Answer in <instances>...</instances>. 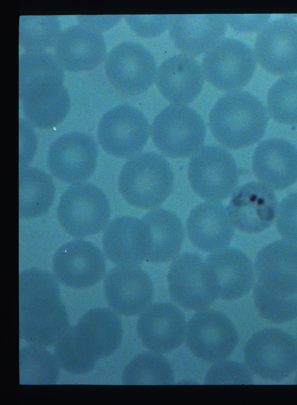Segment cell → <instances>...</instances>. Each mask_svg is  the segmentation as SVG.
Listing matches in <instances>:
<instances>
[{
    "mask_svg": "<svg viewBox=\"0 0 297 405\" xmlns=\"http://www.w3.org/2000/svg\"><path fill=\"white\" fill-rule=\"evenodd\" d=\"M20 336L41 347L55 344L69 328L58 279L46 270L30 268L19 276Z\"/></svg>",
    "mask_w": 297,
    "mask_h": 405,
    "instance_id": "cell-1",
    "label": "cell"
},
{
    "mask_svg": "<svg viewBox=\"0 0 297 405\" xmlns=\"http://www.w3.org/2000/svg\"><path fill=\"white\" fill-rule=\"evenodd\" d=\"M267 112L251 92L236 90L221 96L209 114V126L223 146L237 149L255 143L263 136Z\"/></svg>",
    "mask_w": 297,
    "mask_h": 405,
    "instance_id": "cell-2",
    "label": "cell"
},
{
    "mask_svg": "<svg viewBox=\"0 0 297 405\" xmlns=\"http://www.w3.org/2000/svg\"><path fill=\"white\" fill-rule=\"evenodd\" d=\"M174 174L168 160L160 154L146 151L131 157L123 165L118 188L132 205L152 209L160 205L170 195Z\"/></svg>",
    "mask_w": 297,
    "mask_h": 405,
    "instance_id": "cell-3",
    "label": "cell"
},
{
    "mask_svg": "<svg viewBox=\"0 0 297 405\" xmlns=\"http://www.w3.org/2000/svg\"><path fill=\"white\" fill-rule=\"evenodd\" d=\"M206 127L203 117L185 104H170L155 117L151 135L156 148L173 158L191 156L203 146Z\"/></svg>",
    "mask_w": 297,
    "mask_h": 405,
    "instance_id": "cell-4",
    "label": "cell"
},
{
    "mask_svg": "<svg viewBox=\"0 0 297 405\" xmlns=\"http://www.w3.org/2000/svg\"><path fill=\"white\" fill-rule=\"evenodd\" d=\"M110 215L105 193L90 183H76L62 194L57 207L61 226L70 235L82 238L101 231Z\"/></svg>",
    "mask_w": 297,
    "mask_h": 405,
    "instance_id": "cell-5",
    "label": "cell"
},
{
    "mask_svg": "<svg viewBox=\"0 0 297 405\" xmlns=\"http://www.w3.org/2000/svg\"><path fill=\"white\" fill-rule=\"evenodd\" d=\"M244 360L253 373L280 381L297 369V341L285 330L270 328L255 333L244 347Z\"/></svg>",
    "mask_w": 297,
    "mask_h": 405,
    "instance_id": "cell-6",
    "label": "cell"
},
{
    "mask_svg": "<svg viewBox=\"0 0 297 405\" xmlns=\"http://www.w3.org/2000/svg\"><path fill=\"white\" fill-rule=\"evenodd\" d=\"M239 169L232 154L225 148L208 145L191 158L188 168L194 191L210 201H221L234 191Z\"/></svg>",
    "mask_w": 297,
    "mask_h": 405,
    "instance_id": "cell-7",
    "label": "cell"
},
{
    "mask_svg": "<svg viewBox=\"0 0 297 405\" xmlns=\"http://www.w3.org/2000/svg\"><path fill=\"white\" fill-rule=\"evenodd\" d=\"M201 274L206 289L215 299L241 298L251 290L254 283L251 259L235 248L210 254L203 262Z\"/></svg>",
    "mask_w": 297,
    "mask_h": 405,
    "instance_id": "cell-8",
    "label": "cell"
},
{
    "mask_svg": "<svg viewBox=\"0 0 297 405\" xmlns=\"http://www.w3.org/2000/svg\"><path fill=\"white\" fill-rule=\"evenodd\" d=\"M256 67L255 56L244 41L223 38L205 54L202 68L213 85L225 91H236L252 78Z\"/></svg>",
    "mask_w": 297,
    "mask_h": 405,
    "instance_id": "cell-9",
    "label": "cell"
},
{
    "mask_svg": "<svg viewBox=\"0 0 297 405\" xmlns=\"http://www.w3.org/2000/svg\"><path fill=\"white\" fill-rule=\"evenodd\" d=\"M187 343L190 350L201 359L218 362L227 359L239 342L237 330L223 313L203 309L188 321Z\"/></svg>",
    "mask_w": 297,
    "mask_h": 405,
    "instance_id": "cell-10",
    "label": "cell"
},
{
    "mask_svg": "<svg viewBox=\"0 0 297 405\" xmlns=\"http://www.w3.org/2000/svg\"><path fill=\"white\" fill-rule=\"evenodd\" d=\"M150 135L145 115L136 107L118 105L106 111L98 126L101 148L115 156L126 158L139 152Z\"/></svg>",
    "mask_w": 297,
    "mask_h": 405,
    "instance_id": "cell-11",
    "label": "cell"
},
{
    "mask_svg": "<svg viewBox=\"0 0 297 405\" xmlns=\"http://www.w3.org/2000/svg\"><path fill=\"white\" fill-rule=\"evenodd\" d=\"M105 68L111 83L128 94L147 90L156 75L152 53L135 41H124L113 47L107 56Z\"/></svg>",
    "mask_w": 297,
    "mask_h": 405,
    "instance_id": "cell-12",
    "label": "cell"
},
{
    "mask_svg": "<svg viewBox=\"0 0 297 405\" xmlns=\"http://www.w3.org/2000/svg\"><path fill=\"white\" fill-rule=\"evenodd\" d=\"M98 152V146L91 136L80 131L64 134L49 146L48 167L59 179L80 183L94 172Z\"/></svg>",
    "mask_w": 297,
    "mask_h": 405,
    "instance_id": "cell-13",
    "label": "cell"
},
{
    "mask_svg": "<svg viewBox=\"0 0 297 405\" xmlns=\"http://www.w3.org/2000/svg\"><path fill=\"white\" fill-rule=\"evenodd\" d=\"M106 264L101 250L91 242L77 239L61 245L53 259L56 278L63 285L83 288L95 285L106 273Z\"/></svg>",
    "mask_w": 297,
    "mask_h": 405,
    "instance_id": "cell-14",
    "label": "cell"
},
{
    "mask_svg": "<svg viewBox=\"0 0 297 405\" xmlns=\"http://www.w3.org/2000/svg\"><path fill=\"white\" fill-rule=\"evenodd\" d=\"M63 68L48 51H24L19 56V96L22 103L37 104L55 97L64 86Z\"/></svg>",
    "mask_w": 297,
    "mask_h": 405,
    "instance_id": "cell-15",
    "label": "cell"
},
{
    "mask_svg": "<svg viewBox=\"0 0 297 405\" xmlns=\"http://www.w3.org/2000/svg\"><path fill=\"white\" fill-rule=\"evenodd\" d=\"M258 62L268 72L289 75L297 71V21L278 18L267 23L255 42Z\"/></svg>",
    "mask_w": 297,
    "mask_h": 405,
    "instance_id": "cell-16",
    "label": "cell"
},
{
    "mask_svg": "<svg viewBox=\"0 0 297 405\" xmlns=\"http://www.w3.org/2000/svg\"><path fill=\"white\" fill-rule=\"evenodd\" d=\"M104 292L115 311L132 316L150 306L153 285L149 275L138 265H118L107 274Z\"/></svg>",
    "mask_w": 297,
    "mask_h": 405,
    "instance_id": "cell-17",
    "label": "cell"
},
{
    "mask_svg": "<svg viewBox=\"0 0 297 405\" xmlns=\"http://www.w3.org/2000/svg\"><path fill=\"white\" fill-rule=\"evenodd\" d=\"M256 283L282 296L297 295V244L277 240L258 252L254 266Z\"/></svg>",
    "mask_w": 297,
    "mask_h": 405,
    "instance_id": "cell-18",
    "label": "cell"
},
{
    "mask_svg": "<svg viewBox=\"0 0 297 405\" xmlns=\"http://www.w3.org/2000/svg\"><path fill=\"white\" fill-rule=\"evenodd\" d=\"M151 243L149 226L141 219L131 216L114 219L103 235L104 252L118 265H138L146 261Z\"/></svg>",
    "mask_w": 297,
    "mask_h": 405,
    "instance_id": "cell-19",
    "label": "cell"
},
{
    "mask_svg": "<svg viewBox=\"0 0 297 405\" xmlns=\"http://www.w3.org/2000/svg\"><path fill=\"white\" fill-rule=\"evenodd\" d=\"M274 192L263 183L251 181L237 188L227 210L233 224L247 233H258L273 222L277 209Z\"/></svg>",
    "mask_w": 297,
    "mask_h": 405,
    "instance_id": "cell-20",
    "label": "cell"
},
{
    "mask_svg": "<svg viewBox=\"0 0 297 405\" xmlns=\"http://www.w3.org/2000/svg\"><path fill=\"white\" fill-rule=\"evenodd\" d=\"M137 330L144 345L151 351L169 352L180 346L184 340L185 316L171 303H155L141 312Z\"/></svg>",
    "mask_w": 297,
    "mask_h": 405,
    "instance_id": "cell-21",
    "label": "cell"
},
{
    "mask_svg": "<svg viewBox=\"0 0 297 405\" xmlns=\"http://www.w3.org/2000/svg\"><path fill=\"white\" fill-rule=\"evenodd\" d=\"M106 53L103 34L82 24L63 30L55 45V56L60 64L63 69L71 72L96 68L103 60Z\"/></svg>",
    "mask_w": 297,
    "mask_h": 405,
    "instance_id": "cell-22",
    "label": "cell"
},
{
    "mask_svg": "<svg viewBox=\"0 0 297 405\" xmlns=\"http://www.w3.org/2000/svg\"><path fill=\"white\" fill-rule=\"evenodd\" d=\"M72 327L77 342L88 354L97 359L115 353L122 340L120 318L105 307L90 309Z\"/></svg>",
    "mask_w": 297,
    "mask_h": 405,
    "instance_id": "cell-23",
    "label": "cell"
},
{
    "mask_svg": "<svg viewBox=\"0 0 297 405\" xmlns=\"http://www.w3.org/2000/svg\"><path fill=\"white\" fill-rule=\"evenodd\" d=\"M156 86L161 95L175 104L191 102L201 92L204 73L191 56L175 54L160 65L156 75Z\"/></svg>",
    "mask_w": 297,
    "mask_h": 405,
    "instance_id": "cell-24",
    "label": "cell"
},
{
    "mask_svg": "<svg viewBox=\"0 0 297 405\" xmlns=\"http://www.w3.org/2000/svg\"><path fill=\"white\" fill-rule=\"evenodd\" d=\"M256 177L275 190L284 189L297 181V148L281 138L262 141L252 162Z\"/></svg>",
    "mask_w": 297,
    "mask_h": 405,
    "instance_id": "cell-25",
    "label": "cell"
},
{
    "mask_svg": "<svg viewBox=\"0 0 297 405\" xmlns=\"http://www.w3.org/2000/svg\"><path fill=\"white\" fill-rule=\"evenodd\" d=\"M227 22L220 14L171 15L169 33L179 50L196 56L207 52L222 39Z\"/></svg>",
    "mask_w": 297,
    "mask_h": 405,
    "instance_id": "cell-26",
    "label": "cell"
},
{
    "mask_svg": "<svg viewBox=\"0 0 297 405\" xmlns=\"http://www.w3.org/2000/svg\"><path fill=\"white\" fill-rule=\"evenodd\" d=\"M187 229L192 243L207 252L226 248L234 232L227 208L216 201L196 205L187 219Z\"/></svg>",
    "mask_w": 297,
    "mask_h": 405,
    "instance_id": "cell-27",
    "label": "cell"
},
{
    "mask_svg": "<svg viewBox=\"0 0 297 405\" xmlns=\"http://www.w3.org/2000/svg\"><path fill=\"white\" fill-rule=\"evenodd\" d=\"M203 262L198 254L185 252L177 256L170 266L168 275L169 292L186 309H205L215 300L203 283Z\"/></svg>",
    "mask_w": 297,
    "mask_h": 405,
    "instance_id": "cell-28",
    "label": "cell"
},
{
    "mask_svg": "<svg viewBox=\"0 0 297 405\" xmlns=\"http://www.w3.org/2000/svg\"><path fill=\"white\" fill-rule=\"evenodd\" d=\"M141 219L149 226L152 236L151 247L146 261L159 263L175 257L184 240V229L179 217L165 209L148 212Z\"/></svg>",
    "mask_w": 297,
    "mask_h": 405,
    "instance_id": "cell-29",
    "label": "cell"
},
{
    "mask_svg": "<svg viewBox=\"0 0 297 405\" xmlns=\"http://www.w3.org/2000/svg\"><path fill=\"white\" fill-rule=\"evenodd\" d=\"M55 186L50 176L40 169L22 168L19 173V214L34 218L45 214L54 196Z\"/></svg>",
    "mask_w": 297,
    "mask_h": 405,
    "instance_id": "cell-30",
    "label": "cell"
},
{
    "mask_svg": "<svg viewBox=\"0 0 297 405\" xmlns=\"http://www.w3.org/2000/svg\"><path fill=\"white\" fill-rule=\"evenodd\" d=\"M174 380L170 364L155 352L138 354L128 363L122 373L125 385H172Z\"/></svg>",
    "mask_w": 297,
    "mask_h": 405,
    "instance_id": "cell-31",
    "label": "cell"
},
{
    "mask_svg": "<svg viewBox=\"0 0 297 405\" xmlns=\"http://www.w3.org/2000/svg\"><path fill=\"white\" fill-rule=\"evenodd\" d=\"M59 366L56 356L44 347L31 345L20 350V384H54Z\"/></svg>",
    "mask_w": 297,
    "mask_h": 405,
    "instance_id": "cell-32",
    "label": "cell"
},
{
    "mask_svg": "<svg viewBox=\"0 0 297 405\" xmlns=\"http://www.w3.org/2000/svg\"><path fill=\"white\" fill-rule=\"evenodd\" d=\"M57 16H20V45L25 51H44L56 45L61 34Z\"/></svg>",
    "mask_w": 297,
    "mask_h": 405,
    "instance_id": "cell-33",
    "label": "cell"
},
{
    "mask_svg": "<svg viewBox=\"0 0 297 405\" xmlns=\"http://www.w3.org/2000/svg\"><path fill=\"white\" fill-rule=\"evenodd\" d=\"M267 108L277 122L297 124V75L282 77L272 84L267 96Z\"/></svg>",
    "mask_w": 297,
    "mask_h": 405,
    "instance_id": "cell-34",
    "label": "cell"
},
{
    "mask_svg": "<svg viewBox=\"0 0 297 405\" xmlns=\"http://www.w3.org/2000/svg\"><path fill=\"white\" fill-rule=\"evenodd\" d=\"M70 107V98L65 86L55 97L46 101L37 104L22 103V110L27 120L41 129L51 128L61 123Z\"/></svg>",
    "mask_w": 297,
    "mask_h": 405,
    "instance_id": "cell-35",
    "label": "cell"
},
{
    "mask_svg": "<svg viewBox=\"0 0 297 405\" xmlns=\"http://www.w3.org/2000/svg\"><path fill=\"white\" fill-rule=\"evenodd\" d=\"M254 302L258 314L269 321L281 323L297 319V295L272 294L255 283Z\"/></svg>",
    "mask_w": 297,
    "mask_h": 405,
    "instance_id": "cell-36",
    "label": "cell"
},
{
    "mask_svg": "<svg viewBox=\"0 0 297 405\" xmlns=\"http://www.w3.org/2000/svg\"><path fill=\"white\" fill-rule=\"evenodd\" d=\"M53 351L59 366L71 373L89 372L94 368L98 361L77 342L72 326L55 343Z\"/></svg>",
    "mask_w": 297,
    "mask_h": 405,
    "instance_id": "cell-37",
    "label": "cell"
},
{
    "mask_svg": "<svg viewBox=\"0 0 297 405\" xmlns=\"http://www.w3.org/2000/svg\"><path fill=\"white\" fill-rule=\"evenodd\" d=\"M251 370L241 363L222 360L217 362L208 371L205 383L213 384H252Z\"/></svg>",
    "mask_w": 297,
    "mask_h": 405,
    "instance_id": "cell-38",
    "label": "cell"
},
{
    "mask_svg": "<svg viewBox=\"0 0 297 405\" xmlns=\"http://www.w3.org/2000/svg\"><path fill=\"white\" fill-rule=\"evenodd\" d=\"M276 226L285 240L297 244V193H291L281 200Z\"/></svg>",
    "mask_w": 297,
    "mask_h": 405,
    "instance_id": "cell-39",
    "label": "cell"
},
{
    "mask_svg": "<svg viewBox=\"0 0 297 405\" xmlns=\"http://www.w3.org/2000/svg\"><path fill=\"white\" fill-rule=\"evenodd\" d=\"M129 27L139 35L150 37L160 34L169 26V15H126L124 16Z\"/></svg>",
    "mask_w": 297,
    "mask_h": 405,
    "instance_id": "cell-40",
    "label": "cell"
},
{
    "mask_svg": "<svg viewBox=\"0 0 297 405\" xmlns=\"http://www.w3.org/2000/svg\"><path fill=\"white\" fill-rule=\"evenodd\" d=\"M227 22L235 30L243 32L260 30L270 19L269 15H225Z\"/></svg>",
    "mask_w": 297,
    "mask_h": 405,
    "instance_id": "cell-41",
    "label": "cell"
},
{
    "mask_svg": "<svg viewBox=\"0 0 297 405\" xmlns=\"http://www.w3.org/2000/svg\"><path fill=\"white\" fill-rule=\"evenodd\" d=\"M120 15L78 16L80 24L93 27L96 30L108 29L118 22Z\"/></svg>",
    "mask_w": 297,
    "mask_h": 405,
    "instance_id": "cell-42",
    "label": "cell"
},
{
    "mask_svg": "<svg viewBox=\"0 0 297 405\" xmlns=\"http://www.w3.org/2000/svg\"><path fill=\"white\" fill-rule=\"evenodd\" d=\"M295 383L297 384V374H296V378H295Z\"/></svg>",
    "mask_w": 297,
    "mask_h": 405,
    "instance_id": "cell-43",
    "label": "cell"
}]
</instances>
